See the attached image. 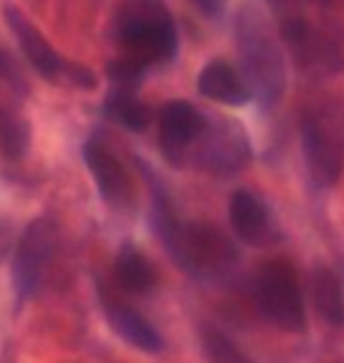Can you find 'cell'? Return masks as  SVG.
I'll list each match as a JSON object with an SVG mask.
<instances>
[{
	"label": "cell",
	"instance_id": "d6986e66",
	"mask_svg": "<svg viewBox=\"0 0 344 363\" xmlns=\"http://www.w3.org/2000/svg\"><path fill=\"white\" fill-rule=\"evenodd\" d=\"M146 71L149 67H144L142 62L133 60V57L123 55L118 60L106 64V78L111 83V88L116 90H139V85L144 83Z\"/></svg>",
	"mask_w": 344,
	"mask_h": 363
},
{
	"label": "cell",
	"instance_id": "7c38bea8",
	"mask_svg": "<svg viewBox=\"0 0 344 363\" xmlns=\"http://www.w3.org/2000/svg\"><path fill=\"white\" fill-rule=\"evenodd\" d=\"M5 19H7V26H10L12 35L19 43L21 52H24L28 64L35 69V74H40L45 81L62 83L67 60H64L62 55H57V50L50 45V40L38 31V26L14 5L5 7Z\"/></svg>",
	"mask_w": 344,
	"mask_h": 363
},
{
	"label": "cell",
	"instance_id": "8992f818",
	"mask_svg": "<svg viewBox=\"0 0 344 363\" xmlns=\"http://www.w3.org/2000/svg\"><path fill=\"white\" fill-rule=\"evenodd\" d=\"M255 297L260 311L276 328L302 333L306 328V309L299 274L285 259H272L262 264L255 281Z\"/></svg>",
	"mask_w": 344,
	"mask_h": 363
},
{
	"label": "cell",
	"instance_id": "30bf717a",
	"mask_svg": "<svg viewBox=\"0 0 344 363\" xmlns=\"http://www.w3.org/2000/svg\"><path fill=\"white\" fill-rule=\"evenodd\" d=\"M210 118L187 99H172L158 111V140L167 161L182 165L189 149L206 133Z\"/></svg>",
	"mask_w": 344,
	"mask_h": 363
},
{
	"label": "cell",
	"instance_id": "2e32d148",
	"mask_svg": "<svg viewBox=\"0 0 344 363\" xmlns=\"http://www.w3.org/2000/svg\"><path fill=\"white\" fill-rule=\"evenodd\" d=\"M311 295L321 318L335 328H344V286L340 276L328 267H318L311 279Z\"/></svg>",
	"mask_w": 344,
	"mask_h": 363
},
{
	"label": "cell",
	"instance_id": "52a82bcc",
	"mask_svg": "<svg viewBox=\"0 0 344 363\" xmlns=\"http://www.w3.org/2000/svg\"><path fill=\"white\" fill-rule=\"evenodd\" d=\"M253 158L250 137L236 121H210L206 133L199 137V142L189 149L184 158L192 161L196 168L208 175L226 177L243 170Z\"/></svg>",
	"mask_w": 344,
	"mask_h": 363
},
{
	"label": "cell",
	"instance_id": "7402d4cb",
	"mask_svg": "<svg viewBox=\"0 0 344 363\" xmlns=\"http://www.w3.org/2000/svg\"><path fill=\"white\" fill-rule=\"evenodd\" d=\"M194 3L199 5L208 17H219L226 5V0H194Z\"/></svg>",
	"mask_w": 344,
	"mask_h": 363
},
{
	"label": "cell",
	"instance_id": "3957f363",
	"mask_svg": "<svg viewBox=\"0 0 344 363\" xmlns=\"http://www.w3.org/2000/svg\"><path fill=\"white\" fill-rule=\"evenodd\" d=\"M123 55L144 67H163L177 57L179 35L165 0H123L113 21Z\"/></svg>",
	"mask_w": 344,
	"mask_h": 363
},
{
	"label": "cell",
	"instance_id": "8fae6325",
	"mask_svg": "<svg viewBox=\"0 0 344 363\" xmlns=\"http://www.w3.org/2000/svg\"><path fill=\"white\" fill-rule=\"evenodd\" d=\"M229 222L233 234L253 248H269L281 241V229L272 208L248 189H238L231 194Z\"/></svg>",
	"mask_w": 344,
	"mask_h": 363
},
{
	"label": "cell",
	"instance_id": "7a4b0ae2",
	"mask_svg": "<svg viewBox=\"0 0 344 363\" xmlns=\"http://www.w3.org/2000/svg\"><path fill=\"white\" fill-rule=\"evenodd\" d=\"M236 31V45L240 57V71H243L253 99L260 106L272 108L288 83L285 74V57L281 43L276 40L265 17L253 5H243L233 19Z\"/></svg>",
	"mask_w": 344,
	"mask_h": 363
},
{
	"label": "cell",
	"instance_id": "6da1fadb",
	"mask_svg": "<svg viewBox=\"0 0 344 363\" xmlns=\"http://www.w3.org/2000/svg\"><path fill=\"white\" fill-rule=\"evenodd\" d=\"M151 224L165 250L196 279H224L238 264V248L222 229L206 222H182L158 179H151Z\"/></svg>",
	"mask_w": 344,
	"mask_h": 363
},
{
	"label": "cell",
	"instance_id": "ba28073f",
	"mask_svg": "<svg viewBox=\"0 0 344 363\" xmlns=\"http://www.w3.org/2000/svg\"><path fill=\"white\" fill-rule=\"evenodd\" d=\"M57 250V227L48 217H35L21 234L12 259V286L19 300L40 288Z\"/></svg>",
	"mask_w": 344,
	"mask_h": 363
},
{
	"label": "cell",
	"instance_id": "ffe728a7",
	"mask_svg": "<svg viewBox=\"0 0 344 363\" xmlns=\"http://www.w3.org/2000/svg\"><path fill=\"white\" fill-rule=\"evenodd\" d=\"M0 147L7 156L19 158L26 154L28 147V128L17 113L0 111Z\"/></svg>",
	"mask_w": 344,
	"mask_h": 363
},
{
	"label": "cell",
	"instance_id": "9a60e30c",
	"mask_svg": "<svg viewBox=\"0 0 344 363\" xmlns=\"http://www.w3.org/2000/svg\"><path fill=\"white\" fill-rule=\"evenodd\" d=\"M116 283L121 286V290L133 295H144L149 290L156 288V269L149 262V257L144 255L142 250L137 248L133 243L121 245L118 255H116Z\"/></svg>",
	"mask_w": 344,
	"mask_h": 363
},
{
	"label": "cell",
	"instance_id": "4fadbf2b",
	"mask_svg": "<svg viewBox=\"0 0 344 363\" xmlns=\"http://www.w3.org/2000/svg\"><path fill=\"white\" fill-rule=\"evenodd\" d=\"M99 300H101V309H104L109 325H111L128 345L137 347V350L144 354L163 352L165 345H163L160 333L156 330V325L146 321L137 309H133L128 302H123L121 297L111 295L104 288L99 290Z\"/></svg>",
	"mask_w": 344,
	"mask_h": 363
},
{
	"label": "cell",
	"instance_id": "ac0fdd59",
	"mask_svg": "<svg viewBox=\"0 0 344 363\" xmlns=\"http://www.w3.org/2000/svg\"><path fill=\"white\" fill-rule=\"evenodd\" d=\"M201 347L210 363H253L231 337H226L222 330L212 328V325L203 328Z\"/></svg>",
	"mask_w": 344,
	"mask_h": 363
},
{
	"label": "cell",
	"instance_id": "e0dca14e",
	"mask_svg": "<svg viewBox=\"0 0 344 363\" xmlns=\"http://www.w3.org/2000/svg\"><path fill=\"white\" fill-rule=\"evenodd\" d=\"M104 113L109 121L118 123L128 133H144L151 125V108L139 99L135 90H116L111 88L104 99Z\"/></svg>",
	"mask_w": 344,
	"mask_h": 363
},
{
	"label": "cell",
	"instance_id": "277c9868",
	"mask_svg": "<svg viewBox=\"0 0 344 363\" xmlns=\"http://www.w3.org/2000/svg\"><path fill=\"white\" fill-rule=\"evenodd\" d=\"M304 165L311 184L331 189L344 170V111L333 101L309 104L299 123Z\"/></svg>",
	"mask_w": 344,
	"mask_h": 363
},
{
	"label": "cell",
	"instance_id": "9c48e42d",
	"mask_svg": "<svg viewBox=\"0 0 344 363\" xmlns=\"http://www.w3.org/2000/svg\"><path fill=\"white\" fill-rule=\"evenodd\" d=\"M83 158L94 179V186H97V191L106 206L118 210V213L133 208V177H130L126 165L121 163V158L113 154V149L104 142V137L92 135L83 147Z\"/></svg>",
	"mask_w": 344,
	"mask_h": 363
},
{
	"label": "cell",
	"instance_id": "44dd1931",
	"mask_svg": "<svg viewBox=\"0 0 344 363\" xmlns=\"http://www.w3.org/2000/svg\"><path fill=\"white\" fill-rule=\"evenodd\" d=\"M62 83L71 85V88H78V90H94L97 88V78L85 64H78V62H71L67 60V67H64V76H62Z\"/></svg>",
	"mask_w": 344,
	"mask_h": 363
},
{
	"label": "cell",
	"instance_id": "5b68a950",
	"mask_svg": "<svg viewBox=\"0 0 344 363\" xmlns=\"http://www.w3.org/2000/svg\"><path fill=\"white\" fill-rule=\"evenodd\" d=\"M281 35L297 67L314 76H331L344 69V33L333 21H318L299 10L281 17Z\"/></svg>",
	"mask_w": 344,
	"mask_h": 363
},
{
	"label": "cell",
	"instance_id": "5bb4252c",
	"mask_svg": "<svg viewBox=\"0 0 344 363\" xmlns=\"http://www.w3.org/2000/svg\"><path fill=\"white\" fill-rule=\"evenodd\" d=\"M199 92L210 101L226 106H243L253 101L248 81L236 64L229 60H212L199 74Z\"/></svg>",
	"mask_w": 344,
	"mask_h": 363
}]
</instances>
